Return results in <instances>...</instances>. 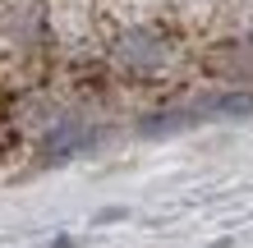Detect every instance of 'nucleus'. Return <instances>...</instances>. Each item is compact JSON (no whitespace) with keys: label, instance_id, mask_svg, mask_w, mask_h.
Segmentation results:
<instances>
[{"label":"nucleus","instance_id":"2","mask_svg":"<svg viewBox=\"0 0 253 248\" xmlns=\"http://www.w3.org/2000/svg\"><path fill=\"white\" fill-rule=\"evenodd\" d=\"M0 33H5L14 46H23V51L51 41V33H46V0H0Z\"/></svg>","mask_w":253,"mask_h":248},{"label":"nucleus","instance_id":"1","mask_svg":"<svg viewBox=\"0 0 253 248\" xmlns=\"http://www.w3.org/2000/svg\"><path fill=\"white\" fill-rule=\"evenodd\" d=\"M46 33L60 51H83L97 33L92 0H46Z\"/></svg>","mask_w":253,"mask_h":248}]
</instances>
